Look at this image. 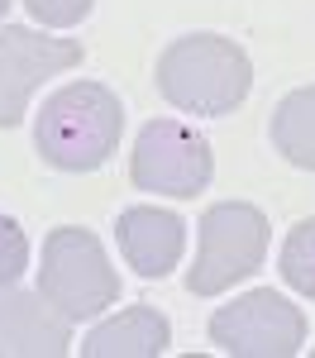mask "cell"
Masks as SVG:
<instances>
[{"mask_svg":"<svg viewBox=\"0 0 315 358\" xmlns=\"http://www.w3.org/2000/svg\"><path fill=\"white\" fill-rule=\"evenodd\" d=\"M124 106L105 82H67L43 101L34 120V143L57 172H96L119 148Z\"/></svg>","mask_w":315,"mask_h":358,"instance_id":"6da1fadb","label":"cell"},{"mask_svg":"<svg viewBox=\"0 0 315 358\" xmlns=\"http://www.w3.org/2000/svg\"><path fill=\"white\" fill-rule=\"evenodd\" d=\"M210 344L234 358H291L306 344V315L272 287H258L210 315Z\"/></svg>","mask_w":315,"mask_h":358,"instance_id":"5b68a950","label":"cell"},{"mask_svg":"<svg viewBox=\"0 0 315 358\" xmlns=\"http://www.w3.org/2000/svg\"><path fill=\"white\" fill-rule=\"evenodd\" d=\"M172 344V325L153 306H129L115 320H101L82 339V358H158Z\"/></svg>","mask_w":315,"mask_h":358,"instance_id":"30bf717a","label":"cell"},{"mask_svg":"<svg viewBox=\"0 0 315 358\" xmlns=\"http://www.w3.org/2000/svg\"><path fill=\"white\" fill-rule=\"evenodd\" d=\"M72 349V320L43 292L0 287V358H62Z\"/></svg>","mask_w":315,"mask_h":358,"instance_id":"ba28073f","label":"cell"},{"mask_svg":"<svg viewBox=\"0 0 315 358\" xmlns=\"http://www.w3.org/2000/svg\"><path fill=\"white\" fill-rule=\"evenodd\" d=\"M196 229V268L186 273L191 296H220L268 258V215L249 201H215Z\"/></svg>","mask_w":315,"mask_h":358,"instance_id":"277c9868","label":"cell"},{"mask_svg":"<svg viewBox=\"0 0 315 358\" xmlns=\"http://www.w3.org/2000/svg\"><path fill=\"white\" fill-rule=\"evenodd\" d=\"M82 67V43L77 38H48L24 24L0 29V129H15L29 110V96L38 86Z\"/></svg>","mask_w":315,"mask_h":358,"instance_id":"52a82bcc","label":"cell"},{"mask_svg":"<svg viewBox=\"0 0 315 358\" xmlns=\"http://www.w3.org/2000/svg\"><path fill=\"white\" fill-rule=\"evenodd\" d=\"M249 86L254 62L225 34H182L158 53V91L186 115H229Z\"/></svg>","mask_w":315,"mask_h":358,"instance_id":"7a4b0ae2","label":"cell"},{"mask_svg":"<svg viewBox=\"0 0 315 358\" xmlns=\"http://www.w3.org/2000/svg\"><path fill=\"white\" fill-rule=\"evenodd\" d=\"M91 5H96V0H24V10L38 20V24H48V29L82 24L86 15H91Z\"/></svg>","mask_w":315,"mask_h":358,"instance_id":"5bb4252c","label":"cell"},{"mask_svg":"<svg viewBox=\"0 0 315 358\" xmlns=\"http://www.w3.org/2000/svg\"><path fill=\"white\" fill-rule=\"evenodd\" d=\"M277 273H282V282L291 292H301L306 301H315V215L311 220H296L286 229Z\"/></svg>","mask_w":315,"mask_h":358,"instance_id":"7c38bea8","label":"cell"},{"mask_svg":"<svg viewBox=\"0 0 315 358\" xmlns=\"http://www.w3.org/2000/svg\"><path fill=\"white\" fill-rule=\"evenodd\" d=\"M115 239H119L124 263L139 277H168L186 253V224L182 215L158 210V206H129L115 220Z\"/></svg>","mask_w":315,"mask_h":358,"instance_id":"9c48e42d","label":"cell"},{"mask_svg":"<svg viewBox=\"0 0 315 358\" xmlns=\"http://www.w3.org/2000/svg\"><path fill=\"white\" fill-rule=\"evenodd\" d=\"M29 268V239L24 229L10 220V215H0V287H15Z\"/></svg>","mask_w":315,"mask_h":358,"instance_id":"4fadbf2b","label":"cell"},{"mask_svg":"<svg viewBox=\"0 0 315 358\" xmlns=\"http://www.w3.org/2000/svg\"><path fill=\"white\" fill-rule=\"evenodd\" d=\"M38 292L77 325V320H96L105 306L119 301V273L110 268L105 248L91 229L62 224L43 239Z\"/></svg>","mask_w":315,"mask_h":358,"instance_id":"3957f363","label":"cell"},{"mask_svg":"<svg viewBox=\"0 0 315 358\" xmlns=\"http://www.w3.org/2000/svg\"><path fill=\"white\" fill-rule=\"evenodd\" d=\"M210 172H215L210 143L196 129H186L182 120H153L134 138L129 177H134L139 192H158V196L186 201V196L210 187Z\"/></svg>","mask_w":315,"mask_h":358,"instance_id":"8992f818","label":"cell"},{"mask_svg":"<svg viewBox=\"0 0 315 358\" xmlns=\"http://www.w3.org/2000/svg\"><path fill=\"white\" fill-rule=\"evenodd\" d=\"M5 10H10V0H0V20H5Z\"/></svg>","mask_w":315,"mask_h":358,"instance_id":"9a60e30c","label":"cell"},{"mask_svg":"<svg viewBox=\"0 0 315 358\" xmlns=\"http://www.w3.org/2000/svg\"><path fill=\"white\" fill-rule=\"evenodd\" d=\"M272 148L291 167L315 172V86L282 96V106L272 110Z\"/></svg>","mask_w":315,"mask_h":358,"instance_id":"8fae6325","label":"cell"}]
</instances>
